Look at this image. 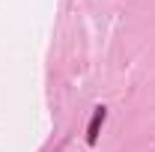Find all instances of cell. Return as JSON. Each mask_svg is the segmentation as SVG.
Returning <instances> with one entry per match:
<instances>
[{"instance_id": "cell-1", "label": "cell", "mask_w": 155, "mask_h": 152, "mask_svg": "<svg viewBox=\"0 0 155 152\" xmlns=\"http://www.w3.org/2000/svg\"><path fill=\"white\" fill-rule=\"evenodd\" d=\"M104 119H107V107H104V104L93 107V116H90V125H87V143H90V146H96V143H98V131H101Z\"/></svg>"}]
</instances>
